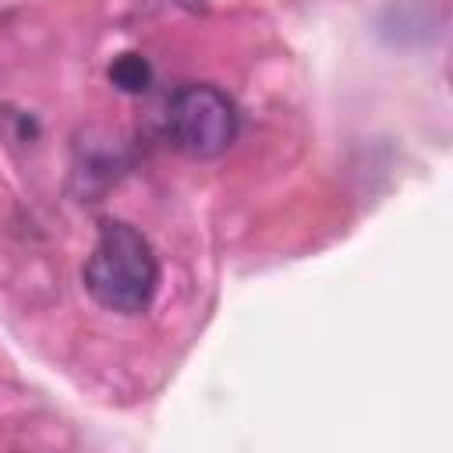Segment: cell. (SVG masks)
I'll return each mask as SVG.
<instances>
[{
    "instance_id": "cell-1",
    "label": "cell",
    "mask_w": 453,
    "mask_h": 453,
    "mask_svg": "<svg viewBox=\"0 0 453 453\" xmlns=\"http://www.w3.org/2000/svg\"><path fill=\"white\" fill-rule=\"evenodd\" d=\"M81 283L99 308L142 315L159 287V258L138 226L124 219H103L92 255L81 265Z\"/></svg>"
},
{
    "instance_id": "cell-2",
    "label": "cell",
    "mask_w": 453,
    "mask_h": 453,
    "mask_svg": "<svg viewBox=\"0 0 453 453\" xmlns=\"http://www.w3.org/2000/svg\"><path fill=\"white\" fill-rule=\"evenodd\" d=\"M241 131L234 99L216 85H180L166 103V134L173 149L195 159L223 156Z\"/></svg>"
},
{
    "instance_id": "cell-3",
    "label": "cell",
    "mask_w": 453,
    "mask_h": 453,
    "mask_svg": "<svg viewBox=\"0 0 453 453\" xmlns=\"http://www.w3.org/2000/svg\"><path fill=\"white\" fill-rule=\"evenodd\" d=\"M110 81L120 88V92H127V96H142V92H149V85H152V64L142 57V53H120V57H113V64H110Z\"/></svg>"
},
{
    "instance_id": "cell-4",
    "label": "cell",
    "mask_w": 453,
    "mask_h": 453,
    "mask_svg": "<svg viewBox=\"0 0 453 453\" xmlns=\"http://www.w3.org/2000/svg\"><path fill=\"white\" fill-rule=\"evenodd\" d=\"M184 11H195V14H205L212 7V0H177Z\"/></svg>"
}]
</instances>
